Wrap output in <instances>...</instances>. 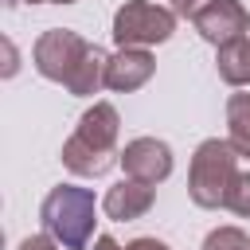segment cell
<instances>
[{
    "instance_id": "6da1fadb",
    "label": "cell",
    "mask_w": 250,
    "mask_h": 250,
    "mask_svg": "<svg viewBox=\"0 0 250 250\" xmlns=\"http://www.w3.org/2000/svg\"><path fill=\"white\" fill-rule=\"evenodd\" d=\"M117 137H121V117H117V109H113L109 102H94V105L78 117L74 133H70L66 145H62V164H66V172L86 176V180L105 176L113 164H121Z\"/></svg>"
},
{
    "instance_id": "7a4b0ae2",
    "label": "cell",
    "mask_w": 250,
    "mask_h": 250,
    "mask_svg": "<svg viewBox=\"0 0 250 250\" xmlns=\"http://www.w3.org/2000/svg\"><path fill=\"white\" fill-rule=\"evenodd\" d=\"M39 223L43 234L55 238L62 250H86L98 234V199L90 188L78 184H59L47 191L43 207H39Z\"/></svg>"
},
{
    "instance_id": "3957f363",
    "label": "cell",
    "mask_w": 250,
    "mask_h": 250,
    "mask_svg": "<svg viewBox=\"0 0 250 250\" xmlns=\"http://www.w3.org/2000/svg\"><path fill=\"white\" fill-rule=\"evenodd\" d=\"M238 176V152L227 137H207L199 141V148L191 152V168H188V195L195 207L215 211L227 207L230 184Z\"/></svg>"
},
{
    "instance_id": "277c9868",
    "label": "cell",
    "mask_w": 250,
    "mask_h": 250,
    "mask_svg": "<svg viewBox=\"0 0 250 250\" xmlns=\"http://www.w3.org/2000/svg\"><path fill=\"white\" fill-rule=\"evenodd\" d=\"M176 12L164 8V4H152V0H125L117 12H113V43L117 47H156V43H168L172 31H176Z\"/></svg>"
},
{
    "instance_id": "5b68a950",
    "label": "cell",
    "mask_w": 250,
    "mask_h": 250,
    "mask_svg": "<svg viewBox=\"0 0 250 250\" xmlns=\"http://www.w3.org/2000/svg\"><path fill=\"white\" fill-rule=\"evenodd\" d=\"M90 39H82L74 27H47L35 47H31V66L47 78V82H59L66 86L74 78V70L82 66V59L90 55Z\"/></svg>"
},
{
    "instance_id": "8992f818",
    "label": "cell",
    "mask_w": 250,
    "mask_h": 250,
    "mask_svg": "<svg viewBox=\"0 0 250 250\" xmlns=\"http://www.w3.org/2000/svg\"><path fill=\"white\" fill-rule=\"evenodd\" d=\"M172 145L160 141V137H137L121 148V168L129 180H141V184H164L172 176Z\"/></svg>"
},
{
    "instance_id": "52a82bcc",
    "label": "cell",
    "mask_w": 250,
    "mask_h": 250,
    "mask_svg": "<svg viewBox=\"0 0 250 250\" xmlns=\"http://www.w3.org/2000/svg\"><path fill=\"white\" fill-rule=\"evenodd\" d=\"M191 27L199 31V39H207V43L219 51V47H227V43H234V39H246V31H250V12L242 8V0H215V4H207V8L191 20Z\"/></svg>"
},
{
    "instance_id": "ba28073f",
    "label": "cell",
    "mask_w": 250,
    "mask_h": 250,
    "mask_svg": "<svg viewBox=\"0 0 250 250\" xmlns=\"http://www.w3.org/2000/svg\"><path fill=\"white\" fill-rule=\"evenodd\" d=\"M152 70H156V59L145 47H117L109 55V66H105V90L133 94L152 78Z\"/></svg>"
},
{
    "instance_id": "9c48e42d",
    "label": "cell",
    "mask_w": 250,
    "mask_h": 250,
    "mask_svg": "<svg viewBox=\"0 0 250 250\" xmlns=\"http://www.w3.org/2000/svg\"><path fill=\"white\" fill-rule=\"evenodd\" d=\"M152 203H156V188H152V184H141V180H129V176L117 180V184L102 195V211H105V219H113V223H133V219L148 215Z\"/></svg>"
},
{
    "instance_id": "30bf717a",
    "label": "cell",
    "mask_w": 250,
    "mask_h": 250,
    "mask_svg": "<svg viewBox=\"0 0 250 250\" xmlns=\"http://www.w3.org/2000/svg\"><path fill=\"white\" fill-rule=\"evenodd\" d=\"M215 70H219V78H223L227 86H234V90L250 86V35L219 47V51H215Z\"/></svg>"
},
{
    "instance_id": "8fae6325",
    "label": "cell",
    "mask_w": 250,
    "mask_h": 250,
    "mask_svg": "<svg viewBox=\"0 0 250 250\" xmlns=\"http://www.w3.org/2000/svg\"><path fill=\"white\" fill-rule=\"evenodd\" d=\"M227 141L234 145L238 156L250 160V94L246 90L227 98Z\"/></svg>"
},
{
    "instance_id": "7c38bea8",
    "label": "cell",
    "mask_w": 250,
    "mask_h": 250,
    "mask_svg": "<svg viewBox=\"0 0 250 250\" xmlns=\"http://www.w3.org/2000/svg\"><path fill=\"white\" fill-rule=\"evenodd\" d=\"M203 250H250V238L242 227H215L203 238Z\"/></svg>"
},
{
    "instance_id": "4fadbf2b",
    "label": "cell",
    "mask_w": 250,
    "mask_h": 250,
    "mask_svg": "<svg viewBox=\"0 0 250 250\" xmlns=\"http://www.w3.org/2000/svg\"><path fill=\"white\" fill-rule=\"evenodd\" d=\"M227 211L238 215V219H250V172H238L234 176L230 195H227Z\"/></svg>"
},
{
    "instance_id": "5bb4252c",
    "label": "cell",
    "mask_w": 250,
    "mask_h": 250,
    "mask_svg": "<svg viewBox=\"0 0 250 250\" xmlns=\"http://www.w3.org/2000/svg\"><path fill=\"white\" fill-rule=\"evenodd\" d=\"M207 4H215V0H172V12H176V16H184V20H195Z\"/></svg>"
},
{
    "instance_id": "9a60e30c",
    "label": "cell",
    "mask_w": 250,
    "mask_h": 250,
    "mask_svg": "<svg viewBox=\"0 0 250 250\" xmlns=\"http://www.w3.org/2000/svg\"><path fill=\"white\" fill-rule=\"evenodd\" d=\"M20 250H62L55 238H47V234H27L23 242H20Z\"/></svg>"
},
{
    "instance_id": "2e32d148",
    "label": "cell",
    "mask_w": 250,
    "mask_h": 250,
    "mask_svg": "<svg viewBox=\"0 0 250 250\" xmlns=\"http://www.w3.org/2000/svg\"><path fill=\"white\" fill-rule=\"evenodd\" d=\"M125 250H172V246L160 238H133V242H125Z\"/></svg>"
},
{
    "instance_id": "e0dca14e",
    "label": "cell",
    "mask_w": 250,
    "mask_h": 250,
    "mask_svg": "<svg viewBox=\"0 0 250 250\" xmlns=\"http://www.w3.org/2000/svg\"><path fill=\"white\" fill-rule=\"evenodd\" d=\"M4 59H8V62H4V78H12L16 66H20V62H16V47H12V39H4Z\"/></svg>"
},
{
    "instance_id": "ac0fdd59",
    "label": "cell",
    "mask_w": 250,
    "mask_h": 250,
    "mask_svg": "<svg viewBox=\"0 0 250 250\" xmlns=\"http://www.w3.org/2000/svg\"><path fill=\"white\" fill-rule=\"evenodd\" d=\"M94 250H125V246H121L113 234H98V238H94Z\"/></svg>"
},
{
    "instance_id": "d6986e66",
    "label": "cell",
    "mask_w": 250,
    "mask_h": 250,
    "mask_svg": "<svg viewBox=\"0 0 250 250\" xmlns=\"http://www.w3.org/2000/svg\"><path fill=\"white\" fill-rule=\"evenodd\" d=\"M16 4H39V0H8V8H16Z\"/></svg>"
},
{
    "instance_id": "ffe728a7",
    "label": "cell",
    "mask_w": 250,
    "mask_h": 250,
    "mask_svg": "<svg viewBox=\"0 0 250 250\" xmlns=\"http://www.w3.org/2000/svg\"><path fill=\"white\" fill-rule=\"evenodd\" d=\"M47 4H78V0H47Z\"/></svg>"
}]
</instances>
